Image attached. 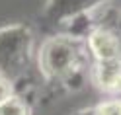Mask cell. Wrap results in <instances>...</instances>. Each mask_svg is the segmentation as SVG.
<instances>
[{
	"instance_id": "cell-1",
	"label": "cell",
	"mask_w": 121,
	"mask_h": 115,
	"mask_svg": "<svg viewBox=\"0 0 121 115\" xmlns=\"http://www.w3.org/2000/svg\"><path fill=\"white\" fill-rule=\"evenodd\" d=\"M92 59L84 37L70 33H57L47 37L37 51V66L47 82L59 86H72L84 74Z\"/></svg>"
},
{
	"instance_id": "cell-2",
	"label": "cell",
	"mask_w": 121,
	"mask_h": 115,
	"mask_svg": "<svg viewBox=\"0 0 121 115\" xmlns=\"http://www.w3.org/2000/svg\"><path fill=\"white\" fill-rule=\"evenodd\" d=\"M33 53V31L26 24L0 27V74L12 84L27 74Z\"/></svg>"
},
{
	"instance_id": "cell-3",
	"label": "cell",
	"mask_w": 121,
	"mask_h": 115,
	"mask_svg": "<svg viewBox=\"0 0 121 115\" xmlns=\"http://www.w3.org/2000/svg\"><path fill=\"white\" fill-rule=\"evenodd\" d=\"M105 2L109 0H49L43 18L53 26H65L86 14H92Z\"/></svg>"
},
{
	"instance_id": "cell-4",
	"label": "cell",
	"mask_w": 121,
	"mask_h": 115,
	"mask_svg": "<svg viewBox=\"0 0 121 115\" xmlns=\"http://www.w3.org/2000/svg\"><path fill=\"white\" fill-rule=\"evenodd\" d=\"M86 47L88 53L94 60H109V59H117L121 57V41L119 35L113 31L109 26L105 24H98L94 29L90 31L86 37Z\"/></svg>"
},
{
	"instance_id": "cell-5",
	"label": "cell",
	"mask_w": 121,
	"mask_h": 115,
	"mask_svg": "<svg viewBox=\"0 0 121 115\" xmlns=\"http://www.w3.org/2000/svg\"><path fill=\"white\" fill-rule=\"evenodd\" d=\"M90 74L102 92L109 94L111 98H121V57L109 60H94Z\"/></svg>"
},
{
	"instance_id": "cell-6",
	"label": "cell",
	"mask_w": 121,
	"mask_h": 115,
	"mask_svg": "<svg viewBox=\"0 0 121 115\" xmlns=\"http://www.w3.org/2000/svg\"><path fill=\"white\" fill-rule=\"evenodd\" d=\"M0 115H33V111H31V103L26 98L14 94L4 103H0Z\"/></svg>"
},
{
	"instance_id": "cell-7",
	"label": "cell",
	"mask_w": 121,
	"mask_h": 115,
	"mask_svg": "<svg viewBox=\"0 0 121 115\" xmlns=\"http://www.w3.org/2000/svg\"><path fill=\"white\" fill-rule=\"evenodd\" d=\"M76 115H121V98H109L96 103L90 109H82Z\"/></svg>"
},
{
	"instance_id": "cell-8",
	"label": "cell",
	"mask_w": 121,
	"mask_h": 115,
	"mask_svg": "<svg viewBox=\"0 0 121 115\" xmlns=\"http://www.w3.org/2000/svg\"><path fill=\"white\" fill-rule=\"evenodd\" d=\"M14 96V84L0 74V103H4L8 98Z\"/></svg>"
}]
</instances>
